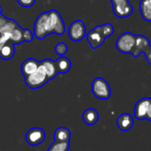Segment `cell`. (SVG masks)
<instances>
[{
  "label": "cell",
  "instance_id": "cell-8",
  "mask_svg": "<svg viewBox=\"0 0 151 151\" xmlns=\"http://www.w3.org/2000/svg\"><path fill=\"white\" fill-rule=\"evenodd\" d=\"M87 35L86 26L81 19L74 20L68 27V36L73 42L81 41Z\"/></svg>",
  "mask_w": 151,
  "mask_h": 151
},
{
  "label": "cell",
  "instance_id": "cell-28",
  "mask_svg": "<svg viewBox=\"0 0 151 151\" xmlns=\"http://www.w3.org/2000/svg\"><path fill=\"white\" fill-rule=\"evenodd\" d=\"M145 54V57H146V58H147V60H148V62L150 63L151 65V46L150 48L144 53Z\"/></svg>",
  "mask_w": 151,
  "mask_h": 151
},
{
  "label": "cell",
  "instance_id": "cell-2",
  "mask_svg": "<svg viewBox=\"0 0 151 151\" xmlns=\"http://www.w3.org/2000/svg\"><path fill=\"white\" fill-rule=\"evenodd\" d=\"M33 33H34V36H35V38L39 40H42L47 35H50L48 11L42 12L36 18L35 24H34Z\"/></svg>",
  "mask_w": 151,
  "mask_h": 151
},
{
  "label": "cell",
  "instance_id": "cell-30",
  "mask_svg": "<svg viewBox=\"0 0 151 151\" xmlns=\"http://www.w3.org/2000/svg\"><path fill=\"white\" fill-rule=\"evenodd\" d=\"M1 12H2V9H1V6H0V13H1Z\"/></svg>",
  "mask_w": 151,
  "mask_h": 151
},
{
  "label": "cell",
  "instance_id": "cell-3",
  "mask_svg": "<svg viewBox=\"0 0 151 151\" xmlns=\"http://www.w3.org/2000/svg\"><path fill=\"white\" fill-rule=\"evenodd\" d=\"M91 90L94 96L102 100L109 99L111 95V90L109 83L101 77L94 79L91 84Z\"/></svg>",
  "mask_w": 151,
  "mask_h": 151
},
{
  "label": "cell",
  "instance_id": "cell-11",
  "mask_svg": "<svg viewBox=\"0 0 151 151\" xmlns=\"http://www.w3.org/2000/svg\"><path fill=\"white\" fill-rule=\"evenodd\" d=\"M150 103V97H143L136 103V104L134 106V117L137 119H139V120L146 119L147 112H148Z\"/></svg>",
  "mask_w": 151,
  "mask_h": 151
},
{
  "label": "cell",
  "instance_id": "cell-26",
  "mask_svg": "<svg viewBox=\"0 0 151 151\" xmlns=\"http://www.w3.org/2000/svg\"><path fill=\"white\" fill-rule=\"evenodd\" d=\"M9 41V37L6 35H0V50L2 49V47Z\"/></svg>",
  "mask_w": 151,
  "mask_h": 151
},
{
  "label": "cell",
  "instance_id": "cell-14",
  "mask_svg": "<svg viewBox=\"0 0 151 151\" xmlns=\"http://www.w3.org/2000/svg\"><path fill=\"white\" fill-rule=\"evenodd\" d=\"M40 63L42 65L49 81L54 79L58 74L57 65H56V61L50 59V58H46V59H43L42 61H40Z\"/></svg>",
  "mask_w": 151,
  "mask_h": 151
},
{
  "label": "cell",
  "instance_id": "cell-1",
  "mask_svg": "<svg viewBox=\"0 0 151 151\" xmlns=\"http://www.w3.org/2000/svg\"><path fill=\"white\" fill-rule=\"evenodd\" d=\"M113 33V26L110 23H104L91 29L88 33H87L86 37L90 47L96 50L104 42L106 38L111 36Z\"/></svg>",
  "mask_w": 151,
  "mask_h": 151
},
{
  "label": "cell",
  "instance_id": "cell-23",
  "mask_svg": "<svg viewBox=\"0 0 151 151\" xmlns=\"http://www.w3.org/2000/svg\"><path fill=\"white\" fill-rule=\"evenodd\" d=\"M67 50H68L67 45L65 42H58L55 46V52L60 57L65 56L67 52Z\"/></svg>",
  "mask_w": 151,
  "mask_h": 151
},
{
  "label": "cell",
  "instance_id": "cell-27",
  "mask_svg": "<svg viewBox=\"0 0 151 151\" xmlns=\"http://www.w3.org/2000/svg\"><path fill=\"white\" fill-rule=\"evenodd\" d=\"M8 20V19L6 17H4V15H2V13H0V29L3 27V26L6 23V21Z\"/></svg>",
  "mask_w": 151,
  "mask_h": 151
},
{
  "label": "cell",
  "instance_id": "cell-22",
  "mask_svg": "<svg viewBox=\"0 0 151 151\" xmlns=\"http://www.w3.org/2000/svg\"><path fill=\"white\" fill-rule=\"evenodd\" d=\"M69 148H70L69 142H53V143L48 149V151H68Z\"/></svg>",
  "mask_w": 151,
  "mask_h": 151
},
{
  "label": "cell",
  "instance_id": "cell-24",
  "mask_svg": "<svg viewBox=\"0 0 151 151\" xmlns=\"http://www.w3.org/2000/svg\"><path fill=\"white\" fill-rule=\"evenodd\" d=\"M22 31H23V42H30L34 38V33L27 28H23Z\"/></svg>",
  "mask_w": 151,
  "mask_h": 151
},
{
  "label": "cell",
  "instance_id": "cell-20",
  "mask_svg": "<svg viewBox=\"0 0 151 151\" xmlns=\"http://www.w3.org/2000/svg\"><path fill=\"white\" fill-rule=\"evenodd\" d=\"M19 27V24L12 19H8L6 23L3 26V27L0 29V35H6L10 38L11 33Z\"/></svg>",
  "mask_w": 151,
  "mask_h": 151
},
{
  "label": "cell",
  "instance_id": "cell-16",
  "mask_svg": "<svg viewBox=\"0 0 151 151\" xmlns=\"http://www.w3.org/2000/svg\"><path fill=\"white\" fill-rule=\"evenodd\" d=\"M71 138V131L64 127L57 128L54 132V142H69Z\"/></svg>",
  "mask_w": 151,
  "mask_h": 151
},
{
  "label": "cell",
  "instance_id": "cell-6",
  "mask_svg": "<svg viewBox=\"0 0 151 151\" xmlns=\"http://www.w3.org/2000/svg\"><path fill=\"white\" fill-rule=\"evenodd\" d=\"M135 36L131 32H126L120 35L116 41L118 50L124 54H131L135 44Z\"/></svg>",
  "mask_w": 151,
  "mask_h": 151
},
{
  "label": "cell",
  "instance_id": "cell-12",
  "mask_svg": "<svg viewBox=\"0 0 151 151\" xmlns=\"http://www.w3.org/2000/svg\"><path fill=\"white\" fill-rule=\"evenodd\" d=\"M39 66H40V61L30 58L23 61L20 66V71L24 77H27L32 73H35L38 70Z\"/></svg>",
  "mask_w": 151,
  "mask_h": 151
},
{
  "label": "cell",
  "instance_id": "cell-10",
  "mask_svg": "<svg viewBox=\"0 0 151 151\" xmlns=\"http://www.w3.org/2000/svg\"><path fill=\"white\" fill-rule=\"evenodd\" d=\"M151 43L150 40L142 35H138L135 36V44L132 51V55L135 58L139 57L142 53H145L150 48Z\"/></svg>",
  "mask_w": 151,
  "mask_h": 151
},
{
  "label": "cell",
  "instance_id": "cell-29",
  "mask_svg": "<svg viewBox=\"0 0 151 151\" xmlns=\"http://www.w3.org/2000/svg\"><path fill=\"white\" fill-rule=\"evenodd\" d=\"M146 119L151 121V103L150 104V107H149V110H148V112H147V117H146Z\"/></svg>",
  "mask_w": 151,
  "mask_h": 151
},
{
  "label": "cell",
  "instance_id": "cell-5",
  "mask_svg": "<svg viewBox=\"0 0 151 151\" xmlns=\"http://www.w3.org/2000/svg\"><path fill=\"white\" fill-rule=\"evenodd\" d=\"M49 15V24L50 34H56L58 35H62L65 32V25L62 19V16L57 10L48 11Z\"/></svg>",
  "mask_w": 151,
  "mask_h": 151
},
{
  "label": "cell",
  "instance_id": "cell-15",
  "mask_svg": "<svg viewBox=\"0 0 151 151\" xmlns=\"http://www.w3.org/2000/svg\"><path fill=\"white\" fill-rule=\"evenodd\" d=\"M82 119L88 126H94L99 119V114L96 110L93 108L87 109L82 114Z\"/></svg>",
  "mask_w": 151,
  "mask_h": 151
},
{
  "label": "cell",
  "instance_id": "cell-25",
  "mask_svg": "<svg viewBox=\"0 0 151 151\" xmlns=\"http://www.w3.org/2000/svg\"><path fill=\"white\" fill-rule=\"evenodd\" d=\"M36 0H17L18 4L25 8H29L31 6L34 5V4L35 3Z\"/></svg>",
  "mask_w": 151,
  "mask_h": 151
},
{
  "label": "cell",
  "instance_id": "cell-9",
  "mask_svg": "<svg viewBox=\"0 0 151 151\" xmlns=\"http://www.w3.org/2000/svg\"><path fill=\"white\" fill-rule=\"evenodd\" d=\"M26 142L30 146H38L45 140V132L40 127H33L26 134Z\"/></svg>",
  "mask_w": 151,
  "mask_h": 151
},
{
  "label": "cell",
  "instance_id": "cell-4",
  "mask_svg": "<svg viewBox=\"0 0 151 151\" xmlns=\"http://www.w3.org/2000/svg\"><path fill=\"white\" fill-rule=\"evenodd\" d=\"M49 81V79L46 75V73L40 63V66L38 70L32 73L31 75L25 77V83L26 85L31 89H37L44 86Z\"/></svg>",
  "mask_w": 151,
  "mask_h": 151
},
{
  "label": "cell",
  "instance_id": "cell-7",
  "mask_svg": "<svg viewBox=\"0 0 151 151\" xmlns=\"http://www.w3.org/2000/svg\"><path fill=\"white\" fill-rule=\"evenodd\" d=\"M115 16L120 19L127 18L133 14L134 7L128 0H111Z\"/></svg>",
  "mask_w": 151,
  "mask_h": 151
},
{
  "label": "cell",
  "instance_id": "cell-18",
  "mask_svg": "<svg viewBox=\"0 0 151 151\" xmlns=\"http://www.w3.org/2000/svg\"><path fill=\"white\" fill-rule=\"evenodd\" d=\"M15 54L14 44H12L10 41H8L0 50V58L4 60H10L13 58Z\"/></svg>",
  "mask_w": 151,
  "mask_h": 151
},
{
  "label": "cell",
  "instance_id": "cell-13",
  "mask_svg": "<svg viewBox=\"0 0 151 151\" xmlns=\"http://www.w3.org/2000/svg\"><path fill=\"white\" fill-rule=\"evenodd\" d=\"M134 119L129 113H122L117 119V126L119 130L123 132L131 130L134 127Z\"/></svg>",
  "mask_w": 151,
  "mask_h": 151
},
{
  "label": "cell",
  "instance_id": "cell-21",
  "mask_svg": "<svg viewBox=\"0 0 151 151\" xmlns=\"http://www.w3.org/2000/svg\"><path fill=\"white\" fill-rule=\"evenodd\" d=\"M22 29L23 28H21L19 26L11 33L9 41L12 44L17 45V44H20L21 42H23V31H22Z\"/></svg>",
  "mask_w": 151,
  "mask_h": 151
},
{
  "label": "cell",
  "instance_id": "cell-17",
  "mask_svg": "<svg viewBox=\"0 0 151 151\" xmlns=\"http://www.w3.org/2000/svg\"><path fill=\"white\" fill-rule=\"evenodd\" d=\"M56 65H57V69H58V73L65 74V73H68L69 70L71 69L72 63L68 58L63 56V57H59L56 60Z\"/></svg>",
  "mask_w": 151,
  "mask_h": 151
},
{
  "label": "cell",
  "instance_id": "cell-19",
  "mask_svg": "<svg viewBox=\"0 0 151 151\" xmlns=\"http://www.w3.org/2000/svg\"><path fill=\"white\" fill-rule=\"evenodd\" d=\"M140 11L143 19L151 22V0H141Z\"/></svg>",
  "mask_w": 151,
  "mask_h": 151
}]
</instances>
